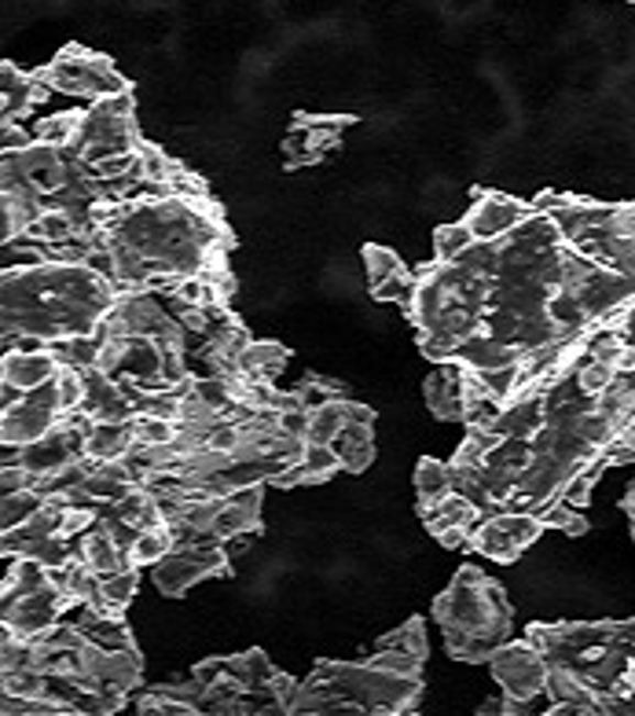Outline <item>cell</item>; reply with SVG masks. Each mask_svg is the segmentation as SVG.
<instances>
[{
	"label": "cell",
	"instance_id": "1",
	"mask_svg": "<svg viewBox=\"0 0 635 716\" xmlns=\"http://www.w3.org/2000/svg\"><path fill=\"white\" fill-rule=\"evenodd\" d=\"M118 286L89 264L37 261L4 272V338L48 341L96 335L118 302Z\"/></svg>",
	"mask_w": 635,
	"mask_h": 716
},
{
	"label": "cell",
	"instance_id": "2",
	"mask_svg": "<svg viewBox=\"0 0 635 716\" xmlns=\"http://www.w3.org/2000/svg\"><path fill=\"white\" fill-rule=\"evenodd\" d=\"M434 621L445 628L448 654L467 665H485L496 650L511 639L514 606L500 581L485 577L474 562L459 566L448 592L437 595Z\"/></svg>",
	"mask_w": 635,
	"mask_h": 716
},
{
	"label": "cell",
	"instance_id": "3",
	"mask_svg": "<svg viewBox=\"0 0 635 716\" xmlns=\"http://www.w3.org/2000/svg\"><path fill=\"white\" fill-rule=\"evenodd\" d=\"M309 680L335 694L338 713H412L423 694L419 676H397L371 661H316Z\"/></svg>",
	"mask_w": 635,
	"mask_h": 716
},
{
	"label": "cell",
	"instance_id": "4",
	"mask_svg": "<svg viewBox=\"0 0 635 716\" xmlns=\"http://www.w3.org/2000/svg\"><path fill=\"white\" fill-rule=\"evenodd\" d=\"M41 82L52 93H67L81 99H107L118 93H133V82L111 63V55H100L85 44H67L48 66H41Z\"/></svg>",
	"mask_w": 635,
	"mask_h": 716
},
{
	"label": "cell",
	"instance_id": "5",
	"mask_svg": "<svg viewBox=\"0 0 635 716\" xmlns=\"http://www.w3.org/2000/svg\"><path fill=\"white\" fill-rule=\"evenodd\" d=\"M489 669L503 691V713H529V705L544 698L547 672H551L533 639H507L489 658Z\"/></svg>",
	"mask_w": 635,
	"mask_h": 716
},
{
	"label": "cell",
	"instance_id": "6",
	"mask_svg": "<svg viewBox=\"0 0 635 716\" xmlns=\"http://www.w3.org/2000/svg\"><path fill=\"white\" fill-rule=\"evenodd\" d=\"M63 419V408H59V390H56V379L30 390L23 401L8 412H0V437H4V448H26L34 445L56 430Z\"/></svg>",
	"mask_w": 635,
	"mask_h": 716
},
{
	"label": "cell",
	"instance_id": "7",
	"mask_svg": "<svg viewBox=\"0 0 635 716\" xmlns=\"http://www.w3.org/2000/svg\"><path fill=\"white\" fill-rule=\"evenodd\" d=\"M217 573H228V551L225 544H191V547H173L158 566H151V577H155V588L169 599H177L206 577H217Z\"/></svg>",
	"mask_w": 635,
	"mask_h": 716
},
{
	"label": "cell",
	"instance_id": "8",
	"mask_svg": "<svg viewBox=\"0 0 635 716\" xmlns=\"http://www.w3.org/2000/svg\"><path fill=\"white\" fill-rule=\"evenodd\" d=\"M67 610H78V603L48 581L45 588L26 592V595H19V599L4 603V621L0 625H8L15 636H23V639H34V636L45 632V628L63 621V614Z\"/></svg>",
	"mask_w": 635,
	"mask_h": 716
},
{
	"label": "cell",
	"instance_id": "9",
	"mask_svg": "<svg viewBox=\"0 0 635 716\" xmlns=\"http://www.w3.org/2000/svg\"><path fill=\"white\" fill-rule=\"evenodd\" d=\"M533 214H536L533 203H522V198H511L503 192H481L463 220L470 225V231H474L478 242H492V239H503L511 228H518L522 220H529Z\"/></svg>",
	"mask_w": 635,
	"mask_h": 716
},
{
	"label": "cell",
	"instance_id": "10",
	"mask_svg": "<svg viewBox=\"0 0 635 716\" xmlns=\"http://www.w3.org/2000/svg\"><path fill=\"white\" fill-rule=\"evenodd\" d=\"M52 88L41 82L37 70H19L15 63H0V118L19 121L37 104H45Z\"/></svg>",
	"mask_w": 635,
	"mask_h": 716
},
{
	"label": "cell",
	"instance_id": "11",
	"mask_svg": "<svg viewBox=\"0 0 635 716\" xmlns=\"http://www.w3.org/2000/svg\"><path fill=\"white\" fill-rule=\"evenodd\" d=\"M0 375H4L8 386H19L23 393L37 390V386L52 382L59 375V360L52 357L48 346H34V349H8L4 360H0Z\"/></svg>",
	"mask_w": 635,
	"mask_h": 716
},
{
	"label": "cell",
	"instance_id": "12",
	"mask_svg": "<svg viewBox=\"0 0 635 716\" xmlns=\"http://www.w3.org/2000/svg\"><path fill=\"white\" fill-rule=\"evenodd\" d=\"M423 397H426V408H430L437 419H459V423H463V408H467L463 364H456V360L441 364V368L426 379Z\"/></svg>",
	"mask_w": 635,
	"mask_h": 716
},
{
	"label": "cell",
	"instance_id": "13",
	"mask_svg": "<svg viewBox=\"0 0 635 716\" xmlns=\"http://www.w3.org/2000/svg\"><path fill=\"white\" fill-rule=\"evenodd\" d=\"M452 360L463 364V368H470V371L485 375V371H500V368H511V364H518L522 352L514 349V346H507V341L485 335V330H474V335L463 338L456 346Z\"/></svg>",
	"mask_w": 635,
	"mask_h": 716
},
{
	"label": "cell",
	"instance_id": "14",
	"mask_svg": "<svg viewBox=\"0 0 635 716\" xmlns=\"http://www.w3.org/2000/svg\"><path fill=\"white\" fill-rule=\"evenodd\" d=\"M544 423H547L544 393H522V397H511V401L500 408L492 430H496L500 437H533Z\"/></svg>",
	"mask_w": 635,
	"mask_h": 716
},
{
	"label": "cell",
	"instance_id": "15",
	"mask_svg": "<svg viewBox=\"0 0 635 716\" xmlns=\"http://www.w3.org/2000/svg\"><path fill=\"white\" fill-rule=\"evenodd\" d=\"M78 555L89 562L96 573H114V569L133 566V562H129V551L118 544V536L103 522H96L89 533L78 540Z\"/></svg>",
	"mask_w": 635,
	"mask_h": 716
},
{
	"label": "cell",
	"instance_id": "16",
	"mask_svg": "<svg viewBox=\"0 0 635 716\" xmlns=\"http://www.w3.org/2000/svg\"><path fill=\"white\" fill-rule=\"evenodd\" d=\"M423 514V522H426V533L437 536V533H445V529H474L478 525V518L485 514L474 500H467V496H459L456 489L445 496V500H437L434 507H426Z\"/></svg>",
	"mask_w": 635,
	"mask_h": 716
},
{
	"label": "cell",
	"instance_id": "17",
	"mask_svg": "<svg viewBox=\"0 0 635 716\" xmlns=\"http://www.w3.org/2000/svg\"><path fill=\"white\" fill-rule=\"evenodd\" d=\"M136 588H140V573H136V566L103 573L96 599H92V603H81V606H92L96 614H107V617H125V606L136 599Z\"/></svg>",
	"mask_w": 635,
	"mask_h": 716
},
{
	"label": "cell",
	"instance_id": "18",
	"mask_svg": "<svg viewBox=\"0 0 635 716\" xmlns=\"http://www.w3.org/2000/svg\"><path fill=\"white\" fill-rule=\"evenodd\" d=\"M136 437H133V419L129 423H96L85 437V456L96 463L107 459H125L133 452Z\"/></svg>",
	"mask_w": 635,
	"mask_h": 716
},
{
	"label": "cell",
	"instance_id": "19",
	"mask_svg": "<svg viewBox=\"0 0 635 716\" xmlns=\"http://www.w3.org/2000/svg\"><path fill=\"white\" fill-rule=\"evenodd\" d=\"M335 452H338V459H342V470L364 474L371 463H375V426L346 423L342 434L335 437Z\"/></svg>",
	"mask_w": 635,
	"mask_h": 716
},
{
	"label": "cell",
	"instance_id": "20",
	"mask_svg": "<svg viewBox=\"0 0 635 716\" xmlns=\"http://www.w3.org/2000/svg\"><path fill=\"white\" fill-rule=\"evenodd\" d=\"M415 492H419V511L434 507L437 500H445L452 492V463L423 456L415 463Z\"/></svg>",
	"mask_w": 635,
	"mask_h": 716
},
{
	"label": "cell",
	"instance_id": "21",
	"mask_svg": "<svg viewBox=\"0 0 635 716\" xmlns=\"http://www.w3.org/2000/svg\"><path fill=\"white\" fill-rule=\"evenodd\" d=\"M81 126H85V110H63V115H52L45 121H37L34 137L37 143H48V148H59V151H70L74 143L81 137Z\"/></svg>",
	"mask_w": 635,
	"mask_h": 716
},
{
	"label": "cell",
	"instance_id": "22",
	"mask_svg": "<svg viewBox=\"0 0 635 716\" xmlns=\"http://www.w3.org/2000/svg\"><path fill=\"white\" fill-rule=\"evenodd\" d=\"M173 547H177V540H173L169 522L166 525L140 529V536L133 540V547H129V562H133L136 569L140 566H158V562L166 558Z\"/></svg>",
	"mask_w": 635,
	"mask_h": 716
},
{
	"label": "cell",
	"instance_id": "23",
	"mask_svg": "<svg viewBox=\"0 0 635 716\" xmlns=\"http://www.w3.org/2000/svg\"><path fill=\"white\" fill-rule=\"evenodd\" d=\"M283 368H287V346H280V341H250L243 352V371L250 379L272 382Z\"/></svg>",
	"mask_w": 635,
	"mask_h": 716
},
{
	"label": "cell",
	"instance_id": "24",
	"mask_svg": "<svg viewBox=\"0 0 635 716\" xmlns=\"http://www.w3.org/2000/svg\"><path fill=\"white\" fill-rule=\"evenodd\" d=\"M48 687H52V676L45 669H4V680H0L4 698H19V702L45 698Z\"/></svg>",
	"mask_w": 635,
	"mask_h": 716
},
{
	"label": "cell",
	"instance_id": "25",
	"mask_svg": "<svg viewBox=\"0 0 635 716\" xmlns=\"http://www.w3.org/2000/svg\"><path fill=\"white\" fill-rule=\"evenodd\" d=\"M45 503H48V496L41 492V489L8 492V496H4V503H0V529H4V533H12V529L26 525L30 518H34Z\"/></svg>",
	"mask_w": 635,
	"mask_h": 716
},
{
	"label": "cell",
	"instance_id": "26",
	"mask_svg": "<svg viewBox=\"0 0 635 716\" xmlns=\"http://www.w3.org/2000/svg\"><path fill=\"white\" fill-rule=\"evenodd\" d=\"M360 258H364V269H368V286H379V283L393 280V275L408 272L401 261V253L382 247V242H368V247L360 250Z\"/></svg>",
	"mask_w": 635,
	"mask_h": 716
},
{
	"label": "cell",
	"instance_id": "27",
	"mask_svg": "<svg viewBox=\"0 0 635 716\" xmlns=\"http://www.w3.org/2000/svg\"><path fill=\"white\" fill-rule=\"evenodd\" d=\"M474 231H470L467 220H456V225H441L434 231V261H456L474 247Z\"/></svg>",
	"mask_w": 635,
	"mask_h": 716
},
{
	"label": "cell",
	"instance_id": "28",
	"mask_svg": "<svg viewBox=\"0 0 635 716\" xmlns=\"http://www.w3.org/2000/svg\"><path fill=\"white\" fill-rule=\"evenodd\" d=\"M342 426H346V408H342V397H338V401H327L320 408H313L309 437H305V441H316V445H335V437L342 434Z\"/></svg>",
	"mask_w": 635,
	"mask_h": 716
},
{
	"label": "cell",
	"instance_id": "29",
	"mask_svg": "<svg viewBox=\"0 0 635 716\" xmlns=\"http://www.w3.org/2000/svg\"><path fill=\"white\" fill-rule=\"evenodd\" d=\"M617 375H621L617 364H610L602 357H584L577 364V382L588 397H602L613 382H617Z\"/></svg>",
	"mask_w": 635,
	"mask_h": 716
},
{
	"label": "cell",
	"instance_id": "30",
	"mask_svg": "<svg viewBox=\"0 0 635 716\" xmlns=\"http://www.w3.org/2000/svg\"><path fill=\"white\" fill-rule=\"evenodd\" d=\"M536 514H540L544 529H562V533H569V536H584L591 529L584 511H580V507H569L566 500H551L547 507H540Z\"/></svg>",
	"mask_w": 635,
	"mask_h": 716
},
{
	"label": "cell",
	"instance_id": "31",
	"mask_svg": "<svg viewBox=\"0 0 635 716\" xmlns=\"http://www.w3.org/2000/svg\"><path fill=\"white\" fill-rule=\"evenodd\" d=\"M375 650H412V654H426V625H423V617H408L397 632H390V636H382Z\"/></svg>",
	"mask_w": 635,
	"mask_h": 716
},
{
	"label": "cell",
	"instance_id": "32",
	"mask_svg": "<svg viewBox=\"0 0 635 716\" xmlns=\"http://www.w3.org/2000/svg\"><path fill=\"white\" fill-rule=\"evenodd\" d=\"M140 170H144V184H155V187H166L169 181V173H173V165H177V159H169L166 151L158 148V143H151V140H140Z\"/></svg>",
	"mask_w": 635,
	"mask_h": 716
},
{
	"label": "cell",
	"instance_id": "33",
	"mask_svg": "<svg viewBox=\"0 0 635 716\" xmlns=\"http://www.w3.org/2000/svg\"><path fill=\"white\" fill-rule=\"evenodd\" d=\"M305 470H309V481H327L331 474L342 470V459H338L335 445H316V441H305Z\"/></svg>",
	"mask_w": 635,
	"mask_h": 716
},
{
	"label": "cell",
	"instance_id": "34",
	"mask_svg": "<svg viewBox=\"0 0 635 716\" xmlns=\"http://www.w3.org/2000/svg\"><path fill=\"white\" fill-rule=\"evenodd\" d=\"M368 661H371V665H379V669L397 672V676H423L426 654H412V650H375Z\"/></svg>",
	"mask_w": 635,
	"mask_h": 716
},
{
	"label": "cell",
	"instance_id": "35",
	"mask_svg": "<svg viewBox=\"0 0 635 716\" xmlns=\"http://www.w3.org/2000/svg\"><path fill=\"white\" fill-rule=\"evenodd\" d=\"M415 291H419V275L401 272V275H393V280H386V283L371 286V297H375V302H401L404 308H408L415 302Z\"/></svg>",
	"mask_w": 635,
	"mask_h": 716
},
{
	"label": "cell",
	"instance_id": "36",
	"mask_svg": "<svg viewBox=\"0 0 635 716\" xmlns=\"http://www.w3.org/2000/svg\"><path fill=\"white\" fill-rule=\"evenodd\" d=\"M56 390H59V408H63V412H78V408L85 404V371L63 368V364H59Z\"/></svg>",
	"mask_w": 635,
	"mask_h": 716
},
{
	"label": "cell",
	"instance_id": "37",
	"mask_svg": "<svg viewBox=\"0 0 635 716\" xmlns=\"http://www.w3.org/2000/svg\"><path fill=\"white\" fill-rule=\"evenodd\" d=\"M166 192L177 195V198H210V187H206V181L199 173H191L184 162L173 165V173L166 181Z\"/></svg>",
	"mask_w": 635,
	"mask_h": 716
},
{
	"label": "cell",
	"instance_id": "38",
	"mask_svg": "<svg viewBox=\"0 0 635 716\" xmlns=\"http://www.w3.org/2000/svg\"><path fill=\"white\" fill-rule=\"evenodd\" d=\"M606 459H610V467H624V463H635V415L621 426V434L610 441Z\"/></svg>",
	"mask_w": 635,
	"mask_h": 716
},
{
	"label": "cell",
	"instance_id": "39",
	"mask_svg": "<svg viewBox=\"0 0 635 716\" xmlns=\"http://www.w3.org/2000/svg\"><path fill=\"white\" fill-rule=\"evenodd\" d=\"M37 137L34 132H26L19 121H0V151L4 154H19V151H26V148H34Z\"/></svg>",
	"mask_w": 635,
	"mask_h": 716
},
{
	"label": "cell",
	"instance_id": "40",
	"mask_svg": "<svg viewBox=\"0 0 635 716\" xmlns=\"http://www.w3.org/2000/svg\"><path fill=\"white\" fill-rule=\"evenodd\" d=\"M0 485H4V496L8 492H23V489H37V478L30 474L23 463H4V470H0Z\"/></svg>",
	"mask_w": 635,
	"mask_h": 716
},
{
	"label": "cell",
	"instance_id": "41",
	"mask_svg": "<svg viewBox=\"0 0 635 716\" xmlns=\"http://www.w3.org/2000/svg\"><path fill=\"white\" fill-rule=\"evenodd\" d=\"M309 419H313V412L309 408H291V412H276V423H280V430L287 437H309Z\"/></svg>",
	"mask_w": 635,
	"mask_h": 716
},
{
	"label": "cell",
	"instance_id": "42",
	"mask_svg": "<svg viewBox=\"0 0 635 716\" xmlns=\"http://www.w3.org/2000/svg\"><path fill=\"white\" fill-rule=\"evenodd\" d=\"M342 408H346V423L375 426V412H371L368 404H360V401H349V397H342Z\"/></svg>",
	"mask_w": 635,
	"mask_h": 716
},
{
	"label": "cell",
	"instance_id": "43",
	"mask_svg": "<svg viewBox=\"0 0 635 716\" xmlns=\"http://www.w3.org/2000/svg\"><path fill=\"white\" fill-rule=\"evenodd\" d=\"M617 330L624 335V341H628V346L635 349V302L624 308V316L617 319Z\"/></svg>",
	"mask_w": 635,
	"mask_h": 716
},
{
	"label": "cell",
	"instance_id": "44",
	"mask_svg": "<svg viewBox=\"0 0 635 716\" xmlns=\"http://www.w3.org/2000/svg\"><path fill=\"white\" fill-rule=\"evenodd\" d=\"M628 4H635V0H628Z\"/></svg>",
	"mask_w": 635,
	"mask_h": 716
}]
</instances>
